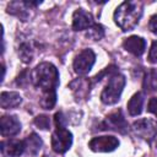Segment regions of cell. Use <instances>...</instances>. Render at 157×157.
<instances>
[{
    "label": "cell",
    "instance_id": "cell-1",
    "mask_svg": "<svg viewBox=\"0 0 157 157\" xmlns=\"http://www.w3.org/2000/svg\"><path fill=\"white\" fill-rule=\"evenodd\" d=\"M142 16V4L139 1H124L114 11V21L123 31H131Z\"/></svg>",
    "mask_w": 157,
    "mask_h": 157
},
{
    "label": "cell",
    "instance_id": "cell-2",
    "mask_svg": "<svg viewBox=\"0 0 157 157\" xmlns=\"http://www.w3.org/2000/svg\"><path fill=\"white\" fill-rule=\"evenodd\" d=\"M34 86L39 87L43 92L53 91L59 85V72L52 63H40L34 67L31 74Z\"/></svg>",
    "mask_w": 157,
    "mask_h": 157
},
{
    "label": "cell",
    "instance_id": "cell-3",
    "mask_svg": "<svg viewBox=\"0 0 157 157\" xmlns=\"http://www.w3.org/2000/svg\"><path fill=\"white\" fill-rule=\"evenodd\" d=\"M125 86V77L124 75L114 71L109 75V80L107 86L101 93V101L104 104H115L120 99V94Z\"/></svg>",
    "mask_w": 157,
    "mask_h": 157
},
{
    "label": "cell",
    "instance_id": "cell-4",
    "mask_svg": "<svg viewBox=\"0 0 157 157\" xmlns=\"http://www.w3.org/2000/svg\"><path fill=\"white\" fill-rule=\"evenodd\" d=\"M72 145V134L65 128H56L52 135V147L56 153H65Z\"/></svg>",
    "mask_w": 157,
    "mask_h": 157
},
{
    "label": "cell",
    "instance_id": "cell-5",
    "mask_svg": "<svg viewBox=\"0 0 157 157\" xmlns=\"http://www.w3.org/2000/svg\"><path fill=\"white\" fill-rule=\"evenodd\" d=\"M96 61V55L91 49H83L78 53L74 60V70L78 75H85L90 72Z\"/></svg>",
    "mask_w": 157,
    "mask_h": 157
},
{
    "label": "cell",
    "instance_id": "cell-6",
    "mask_svg": "<svg viewBox=\"0 0 157 157\" xmlns=\"http://www.w3.org/2000/svg\"><path fill=\"white\" fill-rule=\"evenodd\" d=\"M134 132L144 140H152L157 135V121L152 119H140L132 124Z\"/></svg>",
    "mask_w": 157,
    "mask_h": 157
},
{
    "label": "cell",
    "instance_id": "cell-7",
    "mask_svg": "<svg viewBox=\"0 0 157 157\" xmlns=\"http://www.w3.org/2000/svg\"><path fill=\"white\" fill-rule=\"evenodd\" d=\"M88 146L94 152H112L119 146V140L114 136H97L90 141Z\"/></svg>",
    "mask_w": 157,
    "mask_h": 157
},
{
    "label": "cell",
    "instance_id": "cell-8",
    "mask_svg": "<svg viewBox=\"0 0 157 157\" xmlns=\"http://www.w3.org/2000/svg\"><path fill=\"white\" fill-rule=\"evenodd\" d=\"M0 148L4 157H20L25 152V142L17 139H9L1 142Z\"/></svg>",
    "mask_w": 157,
    "mask_h": 157
},
{
    "label": "cell",
    "instance_id": "cell-9",
    "mask_svg": "<svg viewBox=\"0 0 157 157\" xmlns=\"http://www.w3.org/2000/svg\"><path fill=\"white\" fill-rule=\"evenodd\" d=\"M93 26V17L83 9H77L72 15V28L75 31L88 29Z\"/></svg>",
    "mask_w": 157,
    "mask_h": 157
},
{
    "label": "cell",
    "instance_id": "cell-10",
    "mask_svg": "<svg viewBox=\"0 0 157 157\" xmlns=\"http://www.w3.org/2000/svg\"><path fill=\"white\" fill-rule=\"evenodd\" d=\"M0 130L2 136H13L20 132L21 123L15 115H4L0 119Z\"/></svg>",
    "mask_w": 157,
    "mask_h": 157
},
{
    "label": "cell",
    "instance_id": "cell-11",
    "mask_svg": "<svg viewBox=\"0 0 157 157\" xmlns=\"http://www.w3.org/2000/svg\"><path fill=\"white\" fill-rule=\"evenodd\" d=\"M123 47L126 52L131 53L132 55L141 56L146 49V42L144 38L139 36H131L123 42Z\"/></svg>",
    "mask_w": 157,
    "mask_h": 157
},
{
    "label": "cell",
    "instance_id": "cell-12",
    "mask_svg": "<svg viewBox=\"0 0 157 157\" xmlns=\"http://www.w3.org/2000/svg\"><path fill=\"white\" fill-rule=\"evenodd\" d=\"M104 129H112V130H115L119 132H125L128 130V124H126L124 117L121 115V113L117 112V113H113L107 117Z\"/></svg>",
    "mask_w": 157,
    "mask_h": 157
},
{
    "label": "cell",
    "instance_id": "cell-13",
    "mask_svg": "<svg viewBox=\"0 0 157 157\" xmlns=\"http://www.w3.org/2000/svg\"><path fill=\"white\" fill-rule=\"evenodd\" d=\"M23 142H25V152H27L28 155H37L43 146L42 139L36 132L29 134L26 137V140H23Z\"/></svg>",
    "mask_w": 157,
    "mask_h": 157
},
{
    "label": "cell",
    "instance_id": "cell-14",
    "mask_svg": "<svg viewBox=\"0 0 157 157\" xmlns=\"http://www.w3.org/2000/svg\"><path fill=\"white\" fill-rule=\"evenodd\" d=\"M22 102V97L17 92H2L0 96V105L4 109L15 108Z\"/></svg>",
    "mask_w": 157,
    "mask_h": 157
},
{
    "label": "cell",
    "instance_id": "cell-15",
    "mask_svg": "<svg viewBox=\"0 0 157 157\" xmlns=\"http://www.w3.org/2000/svg\"><path fill=\"white\" fill-rule=\"evenodd\" d=\"M144 101H145V96L142 92H137L135 93L130 101L128 102V112L130 115L135 117L139 115L142 112V107H144Z\"/></svg>",
    "mask_w": 157,
    "mask_h": 157
},
{
    "label": "cell",
    "instance_id": "cell-16",
    "mask_svg": "<svg viewBox=\"0 0 157 157\" xmlns=\"http://www.w3.org/2000/svg\"><path fill=\"white\" fill-rule=\"evenodd\" d=\"M56 103V93L55 90L53 91H45L43 92V96L39 101V104L43 109H53V107Z\"/></svg>",
    "mask_w": 157,
    "mask_h": 157
},
{
    "label": "cell",
    "instance_id": "cell-17",
    "mask_svg": "<svg viewBox=\"0 0 157 157\" xmlns=\"http://www.w3.org/2000/svg\"><path fill=\"white\" fill-rule=\"evenodd\" d=\"M86 37L92 39V40H99L104 37V29L101 25H93L92 27H90L87 29Z\"/></svg>",
    "mask_w": 157,
    "mask_h": 157
},
{
    "label": "cell",
    "instance_id": "cell-18",
    "mask_svg": "<svg viewBox=\"0 0 157 157\" xmlns=\"http://www.w3.org/2000/svg\"><path fill=\"white\" fill-rule=\"evenodd\" d=\"M18 55L23 63H29L33 56V52H32V48L29 47V44H27V43L21 44L18 48Z\"/></svg>",
    "mask_w": 157,
    "mask_h": 157
},
{
    "label": "cell",
    "instance_id": "cell-19",
    "mask_svg": "<svg viewBox=\"0 0 157 157\" xmlns=\"http://www.w3.org/2000/svg\"><path fill=\"white\" fill-rule=\"evenodd\" d=\"M34 124H36V126H38L42 130H48L50 128V119L48 115L42 114V115H38L34 118Z\"/></svg>",
    "mask_w": 157,
    "mask_h": 157
},
{
    "label": "cell",
    "instance_id": "cell-20",
    "mask_svg": "<svg viewBox=\"0 0 157 157\" xmlns=\"http://www.w3.org/2000/svg\"><path fill=\"white\" fill-rule=\"evenodd\" d=\"M145 86L150 90H157V71H151L147 75L145 80Z\"/></svg>",
    "mask_w": 157,
    "mask_h": 157
},
{
    "label": "cell",
    "instance_id": "cell-21",
    "mask_svg": "<svg viewBox=\"0 0 157 157\" xmlns=\"http://www.w3.org/2000/svg\"><path fill=\"white\" fill-rule=\"evenodd\" d=\"M148 61L155 64L157 63V40H155L150 48V52H148Z\"/></svg>",
    "mask_w": 157,
    "mask_h": 157
},
{
    "label": "cell",
    "instance_id": "cell-22",
    "mask_svg": "<svg viewBox=\"0 0 157 157\" xmlns=\"http://www.w3.org/2000/svg\"><path fill=\"white\" fill-rule=\"evenodd\" d=\"M147 110L157 117V97H153L150 99L148 105H147Z\"/></svg>",
    "mask_w": 157,
    "mask_h": 157
},
{
    "label": "cell",
    "instance_id": "cell-23",
    "mask_svg": "<svg viewBox=\"0 0 157 157\" xmlns=\"http://www.w3.org/2000/svg\"><path fill=\"white\" fill-rule=\"evenodd\" d=\"M55 125L56 128H65V118L61 112L55 114Z\"/></svg>",
    "mask_w": 157,
    "mask_h": 157
},
{
    "label": "cell",
    "instance_id": "cell-24",
    "mask_svg": "<svg viewBox=\"0 0 157 157\" xmlns=\"http://www.w3.org/2000/svg\"><path fill=\"white\" fill-rule=\"evenodd\" d=\"M148 28L152 33L157 34V15H153L151 18H150V22H148Z\"/></svg>",
    "mask_w": 157,
    "mask_h": 157
}]
</instances>
